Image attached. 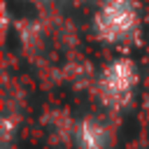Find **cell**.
<instances>
[{
	"mask_svg": "<svg viewBox=\"0 0 149 149\" xmlns=\"http://www.w3.org/2000/svg\"><path fill=\"white\" fill-rule=\"evenodd\" d=\"M72 142H74L77 149H107L109 133L98 119H81L74 126Z\"/></svg>",
	"mask_w": 149,
	"mask_h": 149,
	"instance_id": "obj_3",
	"label": "cell"
},
{
	"mask_svg": "<svg viewBox=\"0 0 149 149\" xmlns=\"http://www.w3.org/2000/svg\"><path fill=\"white\" fill-rule=\"evenodd\" d=\"M137 28V12L130 0H107L95 14V30L107 42H123Z\"/></svg>",
	"mask_w": 149,
	"mask_h": 149,
	"instance_id": "obj_2",
	"label": "cell"
},
{
	"mask_svg": "<svg viewBox=\"0 0 149 149\" xmlns=\"http://www.w3.org/2000/svg\"><path fill=\"white\" fill-rule=\"evenodd\" d=\"M135 81H137V72H135V65L128 58L112 61L100 77V100L109 109L126 107L133 98Z\"/></svg>",
	"mask_w": 149,
	"mask_h": 149,
	"instance_id": "obj_1",
	"label": "cell"
},
{
	"mask_svg": "<svg viewBox=\"0 0 149 149\" xmlns=\"http://www.w3.org/2000/svg\"><path fill=\"white\" fill-rule=\"evenodd\" d=\"M5 149H12V147H9V144H5Z\"/></svg>",
	"mask_w": 149,
	"mask_h": 149,
	"instance_id": "obj_4",
	"label": "cell"
}]
</instances>
